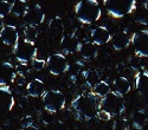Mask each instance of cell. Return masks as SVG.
Returning <instances> with one entry per match:
<instances>
[{
  "label": "cell",
  "mask_w": 148,
  "mask_h": 130,
  "mask_svg": "<svg viewBox=\"0 0 148 130\" xmlns=\"http://www.w3.org/2000/svg\"><path fill=\"white\" fill-rule=\"evenodd\" d=\"M71 109L81 122H88L96 117L98 110V101L92 92L81 93L71 102Z\"/></svg>",
  "instance_id": "cell-1"
},
{
  "label": "cell",
  "mask_w": 148,
  "mask_h": 130,
  "mask_svg": "<svg viewBox=\"0 0 148 130\" xmlns=\"http://www.w3.org/2000/svg\"><path fill=\"white\" fill-rule=\"evenodd\" d=\"M75 13L82 24L90 25L100 20L102 10L97 0H81L75 6Z\"/></svg>",
  "instance_id": "cell-2"
},
{
  "label": "cell",
  "mask_w": 148,
  "mask_h": 130,
  "mask_svg": "<svg viewBox=\"0 0 148 130\" xmlns=\"http://www.w3.org/2000/svg\"><path fill=\"white\" fill-rule=\"evenodd\" d=\"M98 110L108 114L112 118L122 115L126 110L123 96L116 93L115 91H110L106 97L101 98V101L98 102Z\"/></svg>",
  "instance_id": "cell-3"
},
{
  "label": "cell",
  "mask_w": 148,
  "mask_h": 130,
  "mask_svg": "<svg viewBox=\"0 0 148 130\" xmlns=\"http://www.w3.org/2000/svg\"><path fill=\"white\" fill-rule=\"evenodd\" d=\"M107 13L116 19L132 14L136 7V0H103Z\"/></svg>",
  "instance_id": "cell-4"
},
{
  "label": "cell",
  "mask_w": 148,
  "mask_h": 130,
  "mask_svg": "<svg viewBox=\"0 0 148 130\" xmlns=\"http://www.w3.org/2000/svg\"><path fill=\"white\" fill-rule=\"evenodd\" d=\"M44 109L50 112V114H56L65 108V96L64 93L59 90H47L43 93L42 96Z\"/></svg>",
  "instance_id": "cell-5"
},
{
  "label": "cell",
  "mask_w": 148,
  "mask_h": 130,
  "mask_svg": "<svg viewBox=\"0 0 148 130\" xmlns=\"http://www.w3.org/2000/svg\"><path fill=\"white\" fill-rule=\"evenodd\" d=\"M37 52H38L37 46L34 45V43H31V42L23 40L14 46L16 59L20 64L31 63L34 58H37Z\"/></svg>",
  "instance_id": "cell-6"
},
{
  "label": "cell",
  "mask_w": 148,
  "mask_h": 130,
  "mask_svg": "<svg viewBox=\"0 0 148 130\" xmlns=\"http://www.w3.org/2000/svg\"><path fill=\"white\" fill-rule=\"evenodd\" d=\"M46 67L49 70V72L53 76H59L65 74L66 71L70 69L69 62L64 53H52L49 56L46 61Z\"/></svg>",
  "instance_id": "cell-7"
},
{
  "label": "cell",
  "mask_w": 148,
  "mask_h": 130,
  "mask_svg": "<svg viewBox=\"0 0 148 130\" xmlns=\"http://www.w3.org/2000/svg\"><path fill=\"white\" fill-rule=\"evenodd\" d=\"M132 44L138 57L148 58V30H140L132 35Z\"/></svg>",
  "instance_id": "cell-8"
},
{
  "label": "cell",
  "mask_w": 148,
  "mask_h": 130,
  "mask_svg": "<svg viewBox=\"0 0 148 130\" xmlns=\"http://www.w3.org/2000/svg\"><path fill=\"white\" fill-rule=\"evenodd\" d=\"M14 104V96L10 86H0V118L5 117L8 112H11Z\"/></svg>",
  "instance_id": "cell-9"
},
{
  "label": "cell",
  "mask_w": 148,
  "mask_h": 130,
  "mask_svg": "<svg viewBox=\"0 0 148 130\" xmlns=\"http://www.w3.org/2000/svg\"><path fill=\"white\" fill-rule=\"evenodd\" d=\"M135 89L145 106L148 108V70H143L135 77Z\"/></svg>",
  "instance_id": "cell-10"
},
{
  "label": "cell",
  "mask_w": 148,
  "mask_h": 130,
  "mask_svg": "<svg viewBox=\"0 0 148 130\" xmlns=\"http://www.w3.org/2000/svg\"><path fill=\"white\" fill-rule=\"evenodd\" d=\"M44 19H45V13H44L42 6L38 4L30 6L26 11L25 16H24V20H25L26 25H31V26H36V27L39 26L44 21Z\"/></svg>",
  "instance_id": "cell-11"
},
{
  "label": "cell",
  "mask_w": 148,
  "mask_h": 130,
  "mask_svg": "<svg viewBox=\"0 0 148 130\" xmlns=\"http://www.w3.org/2000/svg\"><path fill=\"white\" fill-rule=\"evenodd\" d=\"M0 40L6 46H16L19 43V33L14 25H4L0 30Z\"/></svg>",
  "instance_id": "cell-12"
},
{
  "label": "cell",
  "mask_w": 148,
  "mask_h": 130,
  "mask_svg": "<svg viewBox=\"0 0 148 130\" xmlns=\"http://www.w3.org/2000/svg\"><path fill=\"white\" fill-rule=\"evenodd\" d=\"M17 77V70L10 62L0 63V86L10 85Z\"/></svg>",
  "instance_id": "cell-13"
},
{
  "label": "cell",
  "mask_w": 148,
  "mask_h": 130,
  "mask_svg": "<svg viewBox=\"0 0 148 130\" xmlns=\"http://www.w3.org/2000/svg\"><path fill=\"white\" fill-rule=\"evenodd\" d=\"M90 40L97 45H106L112 40V33L106 26H96L90 31Z\"/></svg>",
  "instance_id": "cell-14"
},
{
  "label": "cell",
  "mask_w": 148,
  "mask_h": 130,
  "mask_svg": "<svg viewBox=\"0 0 148 130\" xmlns=\"http://www.w3.org/2000/svg\"><path fill=\"white\" fill-rule=\"evenodd\" d=\"M112 46L113 49L116 51H121V50H125L132 44V37L128 34L127 31H119L115 34L112 35Z\"/></svg>",
  "instance_id": "cell-15"
},
{
  "label": "cell",
  "mask_w": 148,
  "mask_h": 130,
  "mask_svg": "<svg viewBox=\"0 0 148 130\" xmlns=\"http://www.w3.org/2000/svg\"><path fill=\"white\" fill-rule=\"evenodd\" d=\"M47 33H49V37H50L51 39L58 38L59 42H60L62 37L64 35V22H63V19H62L60 17L52 18L47 24Z\"/></svg>",
  "instance_id": "cell-16"
},
{
  "label": "cell",
  "mask_w": 148,
  "mask_h": 130,
  "mask_svg": "<svg viewBox=\"0 0 148 130\" xmlns=\"http://www.w3.org/2000/svg\"><path fill=\"white\" fill-rule=\"evenodd\" d=\"M60 47L63 50L64 53L68 54H72V53H76L79 51L81 49V43L75 38L73 34H68V35H63L60 39Z\"/></svg>",
  "instance_id": "cell-17"
},
{
  "label": "cell",
  "mask_w": 148,
  "mask_h": 130,
  "mask_svg": "<svg viewBox=\"0 0 148 130\" xmlns=\"http://www.w3.org/2000/svg\"><path fill=\"white\" fill-rule=\"evenodd\" d=\"M26 91L31 97H42L45 92V83L39 78H34L26 85Z\"/></svg>",
  "instance_id": "cell-18"
},
{
  "label": "cell",
  "mask_w": 148,
  "mask_h": 130,
  "mask_svg": "<svg viewBox=\"0 0 148 130\" xmlns=\"http://www.w3.org/2000/svg\"><path fill=\"white\" fill-rule=\"evenodd\" d=\"M113 88H114V91L121 96H125V95L129 93L130 89H132V85H130V82L128 78L123 77V76H120V77H116L113 82Z\"/></svg>",
  "instance_id": "cell-19"
},
{
  "label": "cell",
  "mask_w": 148,
  "mask_h": 130,
  "mask_svg": "<svg viewBox=\"0 0 148 130\" xmlns=\"http://www.w3.org/2000/svg\"><path fill=\"white\" fill-rule=\"evenodd\" d=\"M78 52L83 59H85V61H91V59H94L98 53L97 45H95L91 40H89L87 43H83L81 45V49Z\"/></svg>",
  "instance_id": "cell-20"
},
{
  "label": "cell",
  "mask_w": 148,
  "mask_h": 130,
  "mask_svg": "<svg viewBox=\"0 0 148 130\" xmlns=\"http://www.w3.org/2000/svg\"><path fill=\"white\" fill-rule=\"evenodd\" d=\"M133 14L136 22L141 24V25H148V4L147 3H141L136 5Z\"/></svg>",
  "instance_id": "cell-21"
},
{
  "label": "cell",
  "mask_w": 148,
  "mask_h": 130,
  "mask_svg": "<svg viewBox=\"0 0 148 130\" xmlns=\"http://www.w3.org/2000/svg\"><path fill=\"white\" fill-rule=\"evenodd\" d=\"M130 120H132V125L143 129L148 122V115L143 109H136L133 111Z\"/></svg>",
  "instance_id": "cell-22"
},
{
  "label": "cell",
  "mask_w": 148,
  "mask_h": 130,
  "mask_svg": "<svg viewBox=\"0 0 148 130\" xmlns=\"http://www.w3.org/2000/svg\"><path fill=\"white\" fill-rule=\"evenodd\" d=\"M110 91H112V90H110V85L108 84L106 80H102V79L98 83H96V84L91 88V92L95 95L96 97H100V98L106 97Z\"/></svg>",
  "instance_id": "cell-23"
},
{
  "label": "cell",
  "mask_w": 148,
  "mask_h": 130,
  "mask_svg": "<svg viewBox=\"0 0 148 130\" xmlns=\"http://www.w3.org/2000/svg\"><path fill=\"white\" fill-rule=\"evenodd\" d=\"M84 79H85V83L89 85V86H94L96 83H98L101 80V75H100V72L98 71H96V70H89V71H87L85 72V75H84Z\"/></svg>",
  "instance_id": "cell-24"
},
{
  "label": "cell",
  "mask_w": 148,
  "mask_h": 130,
  "mask_svg": "<svg viewBox=\"0 0 148 130\" xmlns=\"http://www.w3.org/2000/svg\"><path fill=\"white\" fill-rule=\"evenodd\" d=\"M37 37H38V30H37V27L26 25V27L24 29V40L34 43Z\"/></svg>",
  "instance_id": "cell-25"
},
{
  "label": "cell",
  "mask_w": 148,
  "mask_h": 130,
  "mask_svg": "<svg viewBox=\"0 0 148 130\" xmlns=\"http://www.w3.org/2000/svg\"><path fill=\"white\" fill-rule=\"evenodd\" d=\"M27 5L26 3L20 1V0H16L13 3V8H12V13H13L16 17H24L27 11Z\"/></svg>",
  "instance_id": "cell-26"
},
{
  "label": "cell",
  "mask_w": 148,
  "mask_h": 130,
  "mask_svg": "<svg viewBox=\"0 0 148 130\" xmlns=\"http://www.w3.org/2000/svg\"><path fill=\"white\" fill-rule=\"evenodd\" d=\"M72 34L75 35V38H76L81 44L87 43V42H89V40H90V32H87V31H85L84 26L77 27L75 31H73V33H72Z\"/></svg>",
  "instance_id": "cell-27"
},
{
  "label": "cell",
  "mask_w": 148,
  "mask_h": 130,
  "mask_svg": "<svg viewBox=\"0 0 148 130\" xmlns=\"http://www.w3.org/2000/svg\"><path fill=\"white\" fill-rule=\"evenodd\" d=\"M12 8H13V3L8 0H0V17L1 18H5L12 13Z\"/></svg>",
  "instance_id": "cell-28"
},
{
  "label": "cell",
  "mask_w": 148,
  "mask_h": 130,
  "mask_svg": "<svg viewBox=\"0 0 148 130\" xmlns=\"http://www.w3.org/2000/svg\"><path fill=\"white\" fill-rule=\"evenodd\" d=\"M128 128H129V123L125 118L116 120L112 125V130H128Z\"/></svg>",
  "instance_id": "cell-29"
},
{
  "label": "cell",
  "mask_w": 148,
  "mask_h": 130,
  "mask_svg": "<svg viewBox=\"0 0 148 130\" xmlns=\"http://www.w3.org/2000/svg\"><path fill=\"white\" fill-rule=\"evenodd\" d=\"M31 63H32V69H33L34 71H40V70H43V69L46 66V62L44 61V59L34 58Z\"/></svg>",
  "instance_id": "cell-30"
},
{
  "label": "cell",
  "mask_w": 148,
  "mask_h": 130,
  "mask_svg": "<svg viewBox=\"0 0 148 130\" xmlns=\"http://www.w3.org/2000/svg\"><path fill=\"white\" fill-rule=\"evenodd\" d=\"M13 83H16L17 85H19V86H24L26 84V79H25V76H23V75H18L17 74V77H16V79H14V82Z\"/></svg>",
  "instance_id": "cell-31"
},
{
  "label": "cell",
  "mask_w": 148,
  "mask_h": 130,
  "mask_svg": "<svg viewBox=\"0 0 148 130\" xmlns=\"http://www.w3.org/2000/svg\"><path fill=\"white\" fill-rule=\"evenodd\" d=\"M20 124H21V127H26V125L33 124V118H32L31 116H25V117H23Z\"/></svg>",
  "instance_id": "cell-32"
},
{
  "label": "cell",
  "mask_w": 148,
  "mask_h": 130,
  "mask_svg": "<svg viewBox=\"0 0 148 130\" xmlns=\"http://www.w3.org/2000/svg\"><path fill=\"white\" fill-rule=\"evenodd\" d=\"M20 130H39L34 124H30V125H26V127H21Z\"/></svg>",
  "instance_id": "cell-33"
},
{
  "label": "cell",
  "mask_w": 148,
  "mask_h": 130,
  "mask_svg": "<svg viewBox=\"0 0 148 130\" xmlns=\"http://www.w3.org/2000/svg\"><path fill=\"white\" fill-rule=\"evenodd\" d=\"M128 130H142V129H140V128H136V127H134V125H129V128H128Z\"/></svg>",
  "instance_id": "cell-34"
},
{
  "label": "cell",
  "mask_w": 148,
  "mask_h": 130,
  "mask_svg": "<svg viewBox=\"0 0 148 130\" xmlns=\"http://www.w3.org/2000/svg\"><path fill=\"white\" fill-rule=\"evenodd\" d=\"M4 27V20H3V18L0 17V30H1Z\"/></svg>",
  "instance_id": "cell-35"
},
{
  "label": "cell",
  "mask_w": 148,
  "mask_h": 130,
  "mask_svg": "<svg viewBox=\"0 0 148 130\" xmlns=\"http://www.w3.org/2000/svg\"><path fill=\"white\" fill-rule=\"evenodd\" d=\"M20 1H24V3H27V1H30V0H20Z\"/></svg>",
  "instance_id": "cell-36"
}]
</instances>
